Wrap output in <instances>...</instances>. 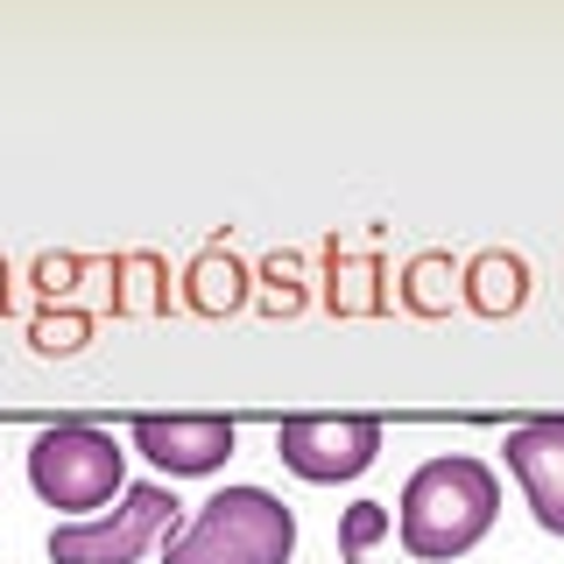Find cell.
<instances>
[{
  "label": "cell",
  "mask_w": 564,
  "mask_h": 564,
  "mask_svg": "<svg viewBox=\"0 0 564 564\" xmlns=\"http://www.w3.org/2000/svg\"><path fill=\"white\" fill-rule=\"evenodd\" d=\"M176 494L163 480H134L120 494V508H99L85 522H57L50 529V564H134L155 536L176 529Z\"/></svg>",
  "instance_id": "obj_4"
},
{
  "label": "cell",
  "mask_w": 564,
  "mask_h": 564,
  "mask_svg": "<svg viewBox=\"0 0 564 564\" xmlns=\"http://www.w3.org/2000/svg\"><path fill=\"white\" fill-rule=\"evenodd\" d=\"M275 458L311 487H339V480H360L367 466L381 458V423L375 416H282L275 423Z\"/></svg>",
  "instance_id": "obj_5"
},
{
  "label": "cell",
  "mask_w": 564,
  "mask_h": 564,
  "mask_svg": "<svg viewBox=\"0 0 564 564\" xmlns=\"http://www.w3.org/2000/svg\"><path fill=\"white\" fill-rule=\"evenodd\" d=\"M29 487L43 508L85 522L99 516L113 494H128V452L113 445V431L99 423H50L29 445Z\"/></svg>",
  "instance_id": "obj_3"
},
{
  "label": "cell",
  "mask_w": 564,
  "mask_h": 564,
  "mask_svg": "<svg viewBox=\"0 0 564 564\" xmlns=\"http://www.w3.org/2000/svg\"><path fill=\"white\" fill-rule=\"evenodd\" d=\"M522 296H529V269H522L516 254H480L466 269V304L473 311L501 317V311H522Z\"/></svg>",
  "instance_id": "obj_8"
},
{
  "label": "cell",
  "mask_w": 564,
  "mask_h": 564,
  "mask_svg": "<svg viewBox=\"0 0 564 564\" xmlns=\"http://www.w3.org/2000/svg\"><path fill=\"white\" fill-rule=\"evenodd\" d=\"M296 508L269 487H219L163 536V564H290Z\"/></svg>",
  "instance_id": "obj_2"
},
{
  "label": "cell",
  "mask_w": 564,
  "mask_h": 564,
  "mask_svg": "<svg viewBox=\"0 0 564 564\" xmlns=\"http://www.w3.org/2000/svg\"><path fill=\"white\" fill-rule=\"evenodd\" d=\"M501 458H508V473H516V487H522L536 529L564 536V416L516 423V431L501 437Z\"/></svg>",
  "instance_id": "obj_7"
},
{
  "label": "cell",
  "mask_w": 564,
  "mask_h": 564,
  "mask_svg": "<svg viewBox=\"0 0 564 564\" xmlns=\"http://www.w3.org/2000/svg\"><path fill=\"white\" fill-rule=\"evenodd\" d=\"M388 529H395V508H388V501H352L346 516H339V557L346 564H367V551H375Z\"/></svg>",
  "instance_id": "obj_9"
},
{
  "label": "cell",
  "mask_w": 564,
  "mask_h": 564,
  "mask_svg": "<svg viewBox=\"0 0 564 564\" xmlns=\"http://www.w3.org/2000/svg\"><path fill=\"white\" fill-rule=\"evenodd\" d=\"M501 516V473L473 452H437L402 480L395 501V529H402V551L423 564H452L466 557L473 543L494 529Z\"/></svg>",
  "instance_id": "obj_1"
},
{
  "label": "cell",
  "mask_w": 564,
  "mask_h": 564,
  "mask_svg": "<svg viewBox=\"0 0 564 564\" xmlns=\"http://www.w3.org/2000/svg\"><path fill=\"white\" fill-rule=\"evenodd\" d=\"M128 437L155 473H170V480H205V473H219L240 445L234 416H212V410H198V416H134Z\"/></svg>",
  "instance_id": "obj_6"
}]
</instances>
